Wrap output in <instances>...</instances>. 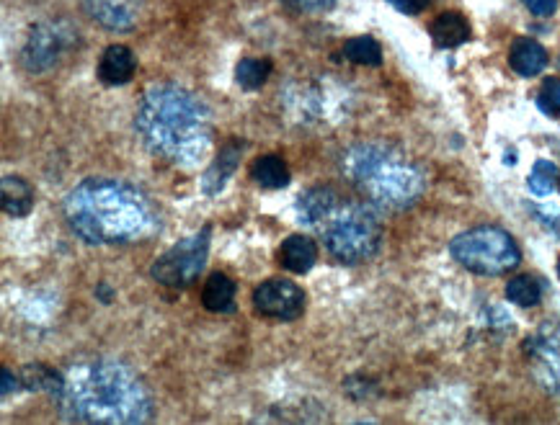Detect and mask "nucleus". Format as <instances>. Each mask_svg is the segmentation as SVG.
Here are the masks:
<instances>
[{
    "label": "nucleus",
    "mask_w": 560,
    "mask_h": 425,
    "mask_svg": "<svg viewBox=\"0 0 560 425\" xmlns=\"http://www.w3.org/2000/svg\"><path fill=\"white\" fill-rule=\"evenodd\" d=\"M142 145L181 168H194L212 147L210 109L176 83H155L142 93L135 114Z\"/></svg>",
    "instance_id": "f257e3e1"
},
{
    "label": "nucleus",
    "mask_w": 560,
    "mask_h": 425,
    "mask_svg": "<svg viewBox=\"0 0 560 425\" xmlns=\"http://www.w3.org/2000/svg\"><path fill=\"white\" fill-rule=\"evenodd\" d=\"M57 400L68 418L80 423H145L153 415L148 384L117 359L75 364Z\"/></svg>",
    "instance_id": "f03ea898"
},
{
    "label": "nucleus",
    "mask_w": 560,
    "mask_h": 425,
    "mask_svg": "<svg viewBox=\"0 0 560 425\" xmlns=\"http://www.w3.org/2000/svg\"><path fill=\"white\" fill-rule=\"evenodd\" d=\"M70 230L88 245H127L150 235L155 214L148 196L117 178H86L65 196Z\"/></svg>",
    "instance_id": "7ed1b4c3"
},
{
    "label": "nucleus",
    "mask_w": 560,
    "mask_h": 425,
    "mask_svg": "<svg viewBox=\"0 0 560 425\" xmlns=\"http://www.w3.org/2000/svg\"><path fill=\"white\" fill-rule=\"evenodd\" d=\"M341 170L372 207L385 212H403L424 194L421 170L403 152L382 142H359L349 147Z\"/></svg>",
    "instance_id": "20e7f679"
},
{
    "label": "nucleus",
    "mask_w": 560,
    "mask_h": 425,
    "mask_svg": "<svg viewBox=\"0 0 560 425\" xmlns=\"http://www.w3.org/2000/svg\"><path fill=\"white\" fill-rule=\"evenodd\" d=\"M328 253L339 263L357 266L370 261L382 245V222L372 204L341 201L331 217L318 227Z\"/></svg>",
    "instance_id": "39448f33"
},
{
    "label": "nucleus",
    "mask_w": 560,
    "mask_h": 425,
    "mask_svg": "<svg viewBox=\"0 0 560 425\" xmlns=\"http://www.w3.org/2000/svg\"><path fill=\"white\" fill-rule=\"evenodd\" d=\"M450 253L462 268L478 276H504L519 266L517 240L501 227L480 225L468 232H460L450 243Z\"/></svg>",
    "instance_id": "423d86ee"
},
{
    "label": "nucleus",
    "mask_w": 560,
    "mask_h": 425,
    "mask_svg": "<svg viewBox=\"0 0 560 425\" xmlns=\"http://www.w3.org/2000/svg\"><path fill=\"white\" fill-rule=\"evenodd\" d=\"M210 240H212V227L204 225L202 230L194 235L184 237L179 243L168 248L166 253L160 255L158 261L150 268L158 284L171 286V289H186L199 279V274L207 266V255H210Z\"/></svg>",
    "instance_id": "0eeeda50"
},
{
    "label": "nucleus",
    "mask_w": 560,
    "mask_h": 425,
    "mask_svg": "<svg viewBox=\"0 0 560 425\" xmlns=\"http://www.w3.org/2000/svg\"><path fill=\"white\" fill-rule=\"evenodd\" d=\"M524 356L530 361L535 382L550 395H560V320L542 322L524 340Z\"/></svg>",
    "instance_id": "6e6552de"
},
{
    "label": "nucleus",
    "mask_w": 560,
    "mask_h": 425,
    "mask_svg": "<svg viewBox=\"0 0 560 425\" xmlns=\"http://www.w3.org/2000/svg\"><path fill=\"white\" fill-rule=\"evenodd\" d=\"M75 31L65 21H47L31 29L24 49H21V65L29 73H44L57 65L62 52L73 44Z\"/></svg>",
    "instance_id": "1a4fd4ad"
},
{
    "label": "nucleus",
    "mask_w": 560,
    "mask_h": 425,
    "mask_svg": "<svg viewBox=\"0 0 560 425\" xmlns=\"http://www.w3.org/2000/svg\"><path fill=\"white\" fill-rule=\"evenodd\" d=\"M253 307L271 320H297L305 312V292L290 279H269L256 286Z\"/></svg>",
    "instance_id": "9d476101"
},
{
    "label": "nucleus",
    "mask_w": 560,
    "mask_h": 425,
    "mask_svg": "<svg viewBox=\"0 0 560 425\" xmlns=\"http://www.w3.org/2000/svg\"><path fill=\"white\" fill-rule=\"evenodd\" d=\"M142 0H86V8L91 19L99 21L101 26L111 31L132 29L140 13Z\"/></svg>",
    "instance_id": "9b49d317"
},
{
    "label": "nucleus",
    "mask_w": 560,
    "mask_h": 425,
    "mask_svg": "<svg viewBox=\"0 0 560 425\" xmlns=\"http://www.w3.org/2000/svg\"><path fill=\"white\" fill-rule=\"evenodd\" d=\"M339 204V194H336L331 186H315V189L305 191V194L300 196V201H297V214H300L302 225L318 230Z\"/></svg>",
    "instance_id": "f8f14e48"
},
{
    "label": "nucleus",
    "mask_w": 560,
    "mask_h": 425,
    "mask_svg": "<svg viewBox=\"0 0 560 425\" xmlns=\"http://www.w3.org/2000/svg\"><path fill=\"white\" fill-rule=\"evenodd\" d=\"M243 150H246V145H243V142H228V145L222 147L220 155L212 160L210 168L204 170V176H202V191H204V194L217 196L222 189H225V186H228V181L233 178L235 170H238V163H240V155H243Z\"/></svg>",
    "instance_id": "ddd939ff"
},
{
    "label": "nucleus",
    "mask_w": 560,
    "mask_h": 425,
    "mask_svg": "<svg viewBox=\"0 0 560 425\" xmlns=\"http://www.w3.org/2000/svg\"><path fill=\"white\" fill-rule=\"evenodd\" d=\"M137 60L132 55L130 47L124 44H111L106 47V52L101 55L99 62V80L106 85H124L130 83L132 75H135Z\"/></svg>",
    "instance_id": "4468645a"
},
{
    "label": "nucleus",
    "mask_w": 560,
    "mask_h": 425,
    "mask_svg": "<svg viewBox=\"0 0 560 425\" xmlns=\"http://www.w3.org/2000/svg\"><path fill=\"white\" fill-rule=\"evenodd\" d=\"M509 65L511 70L522 78H535L548 65V52L540 42L530 37H519L509 49Z\"/></svg>",
    "instance_id": "2eb2a0df"
},
{
    "label": "nucleus",
    "mask_w": 560,
    "mask_h": 425,
    "mask_svg": "<svg viewBox=\"0 0 560 425\" xmlns=\"http://www.w3.org/2000/svg\"><path fill=\"white\" fill-rule=\"evenodd\" d=\"M279 263L290 274H308L318 263V245L305 235H290L279 248Z\"/></svg>",
    "instance_id": "dca6fc26"
},
{
    "label": "nucleus",
    "mask_w": 560,
    "mask_h": 425,
    "mask_svg": "<svg viewBox=\"0 0 560 425\" xmlns=\"http://www.w3.org/2000/svg\"><path fill=\"white\" fill-rule=\"evenodd\" d=\"M235 292H238V286H235V281L228 274H220V271L210 274V279L204 281L202 289L204 310L217 312V315L235 312Z\"/></svg>",
    "instance_id": "f3484780"
},
{
    "label": "nucleus",
    "mask_w": 560,
    "mask_h": 425,
    "mask_svg": "<svg viewBox=\"0 0 560 425\" xmlns=\"http://www.w3.org/2000/svg\"><path fill=\"white\" fill-rule=\"evenodd\" d=\"M431 39L442 49H455L470 39L468 19L457 11L439 13L437 21L431 24Z\"/></svg>",
    "instance_id": "a211bd4d"
},
{
    "label": "nucleus",
    "mask_w": 560,
    "mask_h": 425,
    "mask_svg": "<svg viewBox=\"0 0 560 425\" xmlns=\"http://www.w3.org/2000/svg\"><path fill=\"white\" fill-rule=\"evenodd\" d=\"M0 201L8 217H26L34 209V189L21 176H6L0 183Z\"/></svg>",
    "instance_id": "6ab92c4d"
},
{
    "label": "nucleus",
    "mask_w": 560,
    "mask_h": 425,
    "mask_svg": "<svg viewBox=\"0 0 560 425\" xmlns=\"http://www.w3.org/2000/svg\"><path fill=\"white\" fill-rule=\"evenodd\" d=\"M251 178L261 189H284L290 186V168L279 155H261L253 160Z\"/></svg>",
    "instance_id": "aec40b11"
},
{
    "label": "nucleus",
    "mask_w": 560,
    "mask_h": 425,
    "mask_svg": "<svg viewBox=\"0 0 560 425\" xmlns=\"http://www.w3.org/2000/svg\"><path fill=\"white\" fill-rule=\"evenodd\" d=\"M506 299L517 307H535L542 299V284L530 274L514 276V279L506 284Z\"/></svg>",
    "instance_id": "412c9836"
},
{
    "label": "nucleus",
    "mask_w": 560,
    "mask_h": 425,
    "mask_svg": "<svg viewBox=\"0 0 560 425\" xmlns=\"http://www.w3.org/2000/svg\"><path fill=\"white\" fill-rule=\"evenodd\" d=\"M269 75L271 60H266V57H246V60H240L238 67H235V80H238L240 88H246V91L261 88Z\"/></svg>",
    "instance_id": "4be33fe9"
},
{
    "label": "nucleus",
    "mask_w": 560,
    "mask_h": 425,
    "mask_svg": "<svg viewBox=\"0 0 560 425\" xmlns=\"http://www.w3.org/2000/svg\"><path fill=\"white\" fill-rule=\"evenodd\" d=\"M346 60L357 62V65H370L377 67L382 62V49L380 44L372 37H354L344 44Z\"/></svg>",
    "instance_id": "5701e85b"
},
{
    "label": "nucleus",
    "mask_w": 560,
    "mask_h": 425,
    "mask_svg": "<svg viewBox=\"0 0 560 425\" xmlns=\"http://www.w3.org/2000/svg\"><path fill=\"white\" fill-rule=\"evenodd\" d=\"M24 384L29 389H47L52 395H60L62 387H65V374H57V371L47 369V366L34 364L24 369Z\"/></svg>",
    "instance_id": "b1692460"
},
{
    "label": "nucleus",
    "mask_w": 560,
    "mask_h": 425,
    "mask_svg": "<svg viewBox=\"0 0 560 425\" xmlns=\"http://www.w3.org/2000/svg\"><path fill=\"white\" fill-rule=\"evenodd\" d=\"M555 183H558V165L550 163V160H537L532 165V173H530V191L535 196H548L550 191L555 189Z\"/></svg>",
    "instance_id": "393cba45"
},
{
    "label": "nucleus",
    "mask_w": 560,
    "mask_h": 425,
    "mask_svg": "<svg viewBox=\"0 0 560 425\" xmlns=\"http://www.w3.org/2000/svg\"><path fill=\"white\" fill-rule=\"evenodd\" d=\"M537 106H540L542 114L548 116H560V80L548 78L542 83L540 93H537Z\"/></svg>",
    "instance_id": "a878e982"
},
{
    "label": "nucleus",
    "mask_w": 560,
    "mask_h": 425,
    "mask_svg": "<svg viewBox=\"0 0 560 425\" xmlns=\"http://www.w3.org/2000/svg\"><path fill=\"white\" fill-rule=\"evenodd\" d=\"M284 6L295 8V11H305V13H323L331 11L336 6V0H282Z\"/></svg>",
    "instance_id": "bb28decb"
},
{
    "label": "nucleus",
    "mask_w": 560,
    "mask_h": 425,
    "mask_svg": "<svg viewBox=\"0 0 560 425\" xmlns=\"http://www.w3.org/2000/svg\"><path fill=\"white\" fill-rule=\"evenodd\" d=\"M388 3L398 8L400 13H406V16H419L429 6V0H388Z\"/></svg>",
    "instance_id": "cd10ccee"
},
{
    "label": "nucleus",
    "mask_w": 560,
    "mask_h": 425,
    "mask_svg": "<svg viewBox=\"0 0 560 425\" xmlns=\"http://www.w3.org/2000/svg\"><path fill=\"white\" fill-rule=\"evenodd\" d=\"M524 6L530 8L535 16H542V19H548L553 16L555 8H558V0H522Z\"/></svg>",
    "instance_id": "c85d7f7f"
},
{
    "label": "nucleus",
    "mask_w": 560,
    "mask_h": 425,
    "mask_svg": "<svg viewBox=\"0 0 560 425\" xmlns=\"http://www.w3.org/2000/svg\"><path fill=\"white\" fill-rule=\"evenodd\" d=\"M11 389H16V379L11 382V371L3 369V397L11 395Z\"/></svg>",
    "instance_id": "c756f323"
},
{
    "label": "nucleus",
    "mask_w": 560,
    "mask_h": 425,
    "mask_svg": "<svg viewBox=\"0 0 560 425\" xmlns=\"http://www.w3.org/2000/svg\"><path fill=\"white\" fill-rule=\"evenodd\" d=\"M99 297L104 299V304L111 302V289H109V286H106V284L99 286Z\"/></svg>",
    "instance_id": "7c9ffc66"
},
{
    "label": "nucleus",
    "mask_w": 560,
    "mask_h": 425,
    "mask_svg": "<svg viewBox=\"0 0 560 425\" xmlns=\"http://www.w3.org/2000/svg\"><path fill=\"white\" fill-rule=\"evenodd\" d=\"M558 276H560V261H558Z\"/></svg>",
    "instance_id": "2f4dec72"
}]
</instances>
